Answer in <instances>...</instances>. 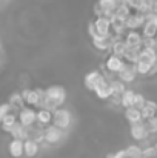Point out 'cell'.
Here are the masks:
<instances>
[{
	"mask_svg": "<svg viewBox=\"0 0 157 158\" xmlns=\"http://www.w3.org/2000/svg\"><path fill=\"white\" fill-rule=\"evenodd\" d=\"M128 158H142V148L139 144H129L125 149Z\"/></svg>",
	"mask_w": 157,
	"mask_h": 158,
	"instance_id": "32",
	"label": "cell"
},
{
	"mask_svg": "<svg viewBox=\"0 0 157 158\" xmlns=\"http://www.w3.org/2000/svg\"><path fill=\"white\" fill-rule=\"evenodd\" d=\"M142 34L139 31H126L123 34V42L126 45V48H134V49H140L142 48Z\"/></svg>",
	"mask_w": 157,
	"mask_h": 158,
	"instance_id": "7",
	"label": "cell"
},
{
	"mask_svg": "<svg viewBox=\"0 0 157 158\" xmlns=\"http://www.w3.org/2000/svg\"><path fill=\"white\" fill-rule=\"evenodd\" d=\"M145 102H146L145 95H143V94H139V92H136V94H134V100H133V107L142 109V107H143V105H145Z\"/></svg>",
	"mask_w": 157,
	"mask_h": 158,
	"instance_id": "36",
	"label": "cell"
},
{
	"mask_svg": "<svg viewBox=\"0 0 157 158\" xmlns=\"http://www.w3.org/2000/svg\"><path fill=\"white\" fill-rule=\"evenodd\" d=\"M119 75V80L123 81V83H133L137 77V71H136V64H129V63H125V66L122 68V71L117 74Z\"/></svg>",
	"mask_w": 157,
	"mask_h": 158,
	"instance_id": "10",
	"label": "cell"
},
{
	"mask_svg": "<svg viewBox=\"0 0 157 158\" xmlns=\"http://www.w3.org/2000/svg\"><path fill=\"white\" fill-rule=\"evenodd\" d=\"M122 3V0H99L97 2V5L102 8V11H103V15L105 17H108V19H111L112 15H114V9L117 8V5H120Z\"/></svg>",
	"mask_w": 157,
	"mask_h": 158,
	"instance_id": "13",
	"label": "cell"
},
{
	"mask_svg": "<svg viewBox=\"0 0 157 158\" xmlns=\"http://www.w3.org/2000/svg\"><path fill=\"white\" fill-rule=\"evenodd\" d=\"M8 152L12 158H22L23 157V140L12 138L8 143Z\"/></svg>",
	"mask_w": 157,
	"mask_h": 158,
	"instance_id": "14",
	"label": "cell"
},
{
	"mask_svg": "<svg viewBox=\"0 0 157 158\" xmlns=\"http://www.w3.org/2000/svg\"><path fill=\"white\" fill-rule=\"evenodd\" d=\"M139 51L140 49H134V48H126V51L123 54V61L129 63V64H136L139 61Z\"/></svg>",
	"mask_w": 157,
	"mask_h": 158,
	"instance_id": "25",
	"label": "cell"
},
{
	"mask_svg": "<svg viewBox=\"0 0 157 158\" xmlns=\"http://www.w3.org/2000/svg\"><path fill=\"white\" fill-rule=\"evenodd\" d=\"M8 103L11 105V107H23V106H25V102H23L20 92H14V94L9 97V102H8Z\"/></svg>",
	"mask_w": 157,
	"mask_h": 158,
	"instance_id": "33",
	"label": "cell"
},
{
	"mask_svg": "<svg viewBox=\"0 0 157 158\" xmlns=\"http://www.w3.org/2000/svg\"><path fill=\"white\" fill-rule=\"evenodd\" d=\"M63 137V131L54 124H48L46 129H43V141L50 143V144H55L62 140Z\"/></svg>",
	"mask_w": 157,
	"mask_h": 158,
	"instance_id": "6",
	"label": "cell"
},
{
	"mask_svg": "<svg viewBox=\"0 0 157 158\" xmlns=\"http://www.w3.org/2000/svg\"><path fill=\"white\" fill-rule=\"evenodd\" d=\"M66 102V91L63 86H50L46 91H45V95L40 102L42 109H48V110H54L55 107H60V106L65 105Z\"/></svg>",
	"mask_w": 157,
	"mask_h": 158,
	"instance_id": "1",
	"label": "cell"
},
{
	"mask_svg": "<svg viewBox=\"0 0 157 158\" xmlns=\"http://www.w3.org/2000/svg\"><path fill=\"white\" fill-rule=\"evenodd\" d=\"M39 143L33 138H26L23 140V155H26L28 158H34L37 154H39Z\"/></svg>",
	"mask_w": 157,
	"mask_h": 158,
	"instance_id": "15",
	"label": "cell"
},
{
	"mask_svg": "<svg viewBox=\"0 0 157 158\" xmlns=\"http://www.w3.org/2000/svg\"><path fill=\"white\" fill-rule=\"evenodd\" d=\"M122 3H125V5H126V6H129L131 9L137 11V9H139V6L142 5V0H122Z\"/></svg>",
	"mask_w": 157,
	"mask_h": 158,
	"instance_id": "39",
	"label": "cell"
},
{
	"mask_svg": "<svg viewBox=\"0 0 157 158\" xmlns=\"http://www.w3.org/2000/svg\"><path fill=\"white\" fill-rule=\"evenodd\" d=\"M96 95H97V98L99 100H108L109 97H111V88H109V81L105 78L103 75L100 77V80L97 81V85H96V88H94V91H93Z\"/></svg>",
	"mask_w": 157,
	"mask_h": 158,
	"instance_id": "9",
	"label": "cell"
},
{
	"mask_svg": "<svg viewBox=\"0 0 157 158\" xmlns=\"http://www.w3.org/2000/svg\"><path fill=\"white\" fill-rule=\"evenodd\" d=\"M109 22H111V34H116V35H122V37H123V34L126 32L125 20L117 19L116 15H112V17L109 19Z\"/></svg>",
	"mask_w": 157,
	"mask_h": 158,
	"instance_id": "19",
	"label": "cell"
},
{
	"mask_svg": "<svg viewBox=\"0 0 157 158\" xmlns=\"http://www.w3.org/2000/svg\"><path fill=\"white\" fill-rule=\"evenodd\" d=\"M129 135L134 141H145L148 137H150V132L146 129V124H145V120L143 121H139V123H133L129 124Z\"/></svg>",
	"mask_w": 157,
	"mask_h": 158,
	"instance_id": "4",
	"label": "cell"
},
{
	"mask_svg": "<svg viewBox=\"0 0 157 158\" xmlns=\"http://www.w3.org/2000/svg\"><path fill=\"white\" fill-rule=\"evenodd\" d=\"M134 91L133 89H125L120 94V106L123 107H131L133 106V100H134Z\"/></svg>",
	"mask_w": 157,
	"mask_h": 158,
	"instance_id": "26",
	"label": "cell"
},
{
	"mask_svg": "<svg viewBox=\"0 0 157 158\" xmlns=\"http://www.w3.org/2000/svg\"><path fill=\"white\" fill-rule=\"evenodd\" d=\"M154 151H156V157H157V143L154 144Z\"/></svg>",
	"mask_w": 157,
	"mask_h": 158,
	"instance_id": "45",
	"label": "cell"
},
{
	"mask_svg": "<svg viewBox=\"0 0 157 158\" xmlns=\"http://www.w3.org/2000/svg\"><path fill=\"white\" fill-rule=\"evenodd\" d=\"M151 11L157 14V0H154V5H153V9H151Z\"/></svg>",
	"mask_w": 157,
	"mask_h": 158,
	"instance_id": "43",
	"label": "cell"
},
{
	"mask_svg": "<svg viewBox=\"0 0 157 158\" xmlns=\"http://www.w3.org/2000/svg\"><path fill=\"white\" fill-rule=\"evenodd\" d=\"M156 40H157V35H156Z\"/></svg>",
	"mask_w": 157,
	"mask_h": 158,
	"instance_id": "46",
	"label": "cell"
},
{
	"mask_svg": "<svg viewBox=\"0 0 157 158\" xmlns=\"http://www.w3.org/2000/svg\"><path fill=\"white\" fill-rule=\"evenodd\" d=\"M15 123H17V117H15L14 114H11V112H9V114H8V115H6V117L2 120V121H0L2 129H3L5 132H8V134L11 132V129L14 127V124H15Z\"/></svg>",
	"mask_w": 157,
	"mask_h": 158,
	"instance_id": "27",
	"label": "cell"
},
{
	"mask_svg": "<svg viewBox=\"0 0 157 158\" xmlns=\"http://www.w3.org/2000/svg\"><path fill=\"white\" fill-rule=\"evenodd\" d=\"M37 117V112L34 110V109H31V107H22L20 109V112H19V117H17V121L22 124V126H25V127H33V124H36V118Z\"/></svg>",
	"mask_w": 157,
	"mask_h": 158,
	"instance_id": "5",
	"label": "cell"
},
{
	"mask_svg": "<svg viewBox=\"0 0 157 158\" xmlns=\"http://www.w3.org/2000/svg\"><path fill=\"white\" fill-rule=\"evenodd\" d=\"M151 68H153V66H151L150 63L142 61V60H139V61L136 63V71H137V75H150Z\"/></svg>",
	"mask_w": 157,
	"mask_h": 158,
	"instance_id": "31",
	"label": "cell"
},
{
	"mask_svg": "<svg viewBox=\"0 0 157 158\" xmlns=\"http://www.w3.org/2000/svg\"><path fill=\"white\" fill-rule=\"evenodd\" d=\"M125 51H126V45H125L123 39L116 40V42L111 45V52L114 54V55H117V57H123Z\"/></svg>",
	"mask_w": 157,
	"mask_h": 158,
	"instance_id": "28",
	"label": "cell"
},
{
	"mask_svg": "<svg viewBox=\"0 0 157 158\" xmlns=\"http://www.w3.org/2000/svg\"><path fill=\"white\" fill-rule=\"evenodd\" d=\"M36 123H39L40 126H48L51 124V120H52V112L48 110V109H40L37 110V117H36Z\"/></svg>",
	"mask_w": 157,
	"mask_h": 158,
	"instance_id": "23",
	"label": "cell"
},
{
	"mask_svg": "<svg viewBox=\"0 0 157 158\" xmlns=\"http://www.w3.org/2000/svg\"><path fill=\"white\" fill-rule=\"evenodd\" d=\"M88 34H89V37H91V39L97 35V31H96V28H94V23H93V22L88 25Z\"/></svg>",
	"mask_w": 157,
	"mask_h": 158,
	"instance_id": "40",
	"label": "cell"
},
{
	"mask_svg": "<svg viewBox=\"0 0 157 158\" xmlns=\"http://www.w3.org/2000/svg\"><path fill=\"white\" fill-rule=\"evenodd\" d=\"M125 118L128 120L129 124H133V123H139V121H143L140 109L133 107V106H131V107H125Z\"/></svg>",
	"mask_w": 157,
	"mask_h": 158,
	"instance_id": "20",
	"label": "cell"
},
{
	"mask_svg": "<svg viewBox=\"0 0 157 158\" xmlns=\"http://www.w3.org/2000/svg\"><path fill=\"white\" fill-rule=\"evenodd\" d=\"M94 14H96V17H100V15H103V11H102V8L96 3L94 5Z\"/></svg>",
	"mask_w": 157,
	"mask_h": 158,
	"instance_id": "42",
	"label": "cell"
},
{
	"mask_svg": "<svg viewBox=\"0 0 157 158\" xmlns=\"http://www.w3.org/2000/svg\"><path fill=\"white\" fill-rule=\"evenodd\" d=\"M109 88H111V95H120V94L126 89L125 83L120 81V80H112V81H109Z\"/></svg>",
	"mask_w": 157,
	"mask_h": 158,
	"instance_id": "30",
	"label": "cell"
},
{
	"mask_svg": "<svg viewBox=\"0 0 157 158\" xmlns=\"http://www.w3.org/2000/svg\"><path fill=\"white\" fill-rule=\"evenodd\" d=\"M93 23H94V28H96V31H97V35H105V37L111 35V22H109L108 17L100 15V17H97Z\"/></svg>",
	"mask_w": 157,
	"mask_h": 158,
	"instance_id": "11",
	"label": "cell"
},
{
	"mask_svg": "<svg viewBox=\"0 0 157 158\" xmlns=\"http://www.w3.org/2000/svg\"><path fill=\"white\" fill-rule=\"evenodd\" d=\"M114 157V154H112V152H109V154H106V157L105 158H112Z\"/></svg>",
	"mask_w": 157,
	"mask_h": 158,
	"instance_id": "44",
	"label": "cell"
},
{
	"mask_svg": "<svg viewBox=\"0 0 157 158\" xmlns=\"http://www.w3.org/2000/svg\"><path fill=\"white\" fill-rule=\"evenodd\" d=\"M157 35V26L153 22H145L142 26V37L143 39H154Z\"/></svg>",
	"mask_w": 157,
	"mask_h": 158,
	"instance_id": "24",
	"label": "cell"
},
{
	"mask_svg": "<svg viewBox=\"0 0 157 158\" xmlns=\"http://www.w3.org/2000/svg\"><path fill=\"white\" fill-rule=\"evenodd\" d=\"M100 77H102V74H100V71H91V72H88L86 75H85V78H83V85H85V88L88 89V91H94V88H96V85H97V81L100 80Z\"/></svg>",
	"mask_w": 157,
	"mask_h": 158,
	"instance_id": "18",
	"label": "cell"
},
{
	"mask_svg": "<svg viewBox=\"0 0 157 158\" xmlns=\"http://www.w3.org/2000/svg\"><path fill=\"white\" fill-rule=\"evenodd\" d=\"M129 14H131V8L126 6L125 3L117 5V8L114 9V15H116L117 19H122V20H126V17H128Z\"/></svg>",
	"mask_w": 157,
	"mask_h": 158,
	"instance_id": "29",
	"label": "cell"
},
{
	"mask_svg": "<svg viewBox=\"0 0 157 158\" xmlns=\"http://www.w3.org/2000/svg\"><path fill=\"white\" fill-rule=\"evenodd\" d=\"M156 25H157V22H156Z\"/></svg>",
	"mask_w": 157,
	"mask_h": 158,
	"instance_id": "47",
	"label": "cell"
},
{
	"mask_svg": "<svg viewBox=\"0 0 157 158\" xmlns=\"http://www.w3.org/2000/svg\"><path fill=\"white\" fill-rule=\"evenodd\" d=\"M93 40V46L97 49V51H109L111 49V35L105 37V35H96L91 39Z\"/></svg>",
	"mask_w": 157,
	"mask_h": 158,
	"instance_id": "17",
	"label": "cell"
},
{
	"mask_svg": "<svg viewBox=\"0 0 157 158\" xmlns=\"http://www.w3.org/2000/svg\"><path fill=\"white\" fill-rule=\"evenodd\" d=\"M11 112V105L9 103H2L0 105V121Z\"/></svg>",
	"mask_w": 157,
	"mask_h": 158,
	"instance_id": "38",
	"label": "cell"
},
{
	"mask_svg": "<svg viewBox=\"0 0 157 158\" xmlns=\"http://www.w3.org/2000/svg\"><path fill=\"white\" fill-rule=\"evenodd\" d=\"M112 158H128V155H126L125 149H122V151H117V152L114 154V157Z\"/></svg>",
	"mask_w": 157,
	"mask_h": 158,
	"instance_id": "41",
	"label": "cell"
},
{
	"mask_svg": "<svg viewBox=\"0 0 157 158\" xmlns=\"http://www.w3.org/2000/svg\"><path fill=\"white\" fill-rule=\"evenodd\" d=\"M105 66H106V69H108L109 72H112V74H119V72L122 71V68L125 66V61H123L122 57H117V55L111 54V55L106 58Z\"/></svg>",
	"mask_w": 157,
	"mask_h": 158,
	"instance_id": "12",
	"label": "cell"
},
{
	"mask_svg": "<svg viewBox=\"0 0 157 158\" xmlns=\"http://www.w3.org/2000/svg\"><path fill=\"white\" fill-rule=\"evenodd\" d=\"M145 23V14H140V12H131L126 20H125V26H126V31H137L139 28H142Z\"/></svg>",
	"mask_w": 157,
	"mask_h": 158,
	"instance_id": "8",
	"label": "cell"
},
{
	"mask_svg": "<svg viewBox=\"0 0 157 158\" xmlns=\"http://www.w3.org/2000/svg\"><path fill=\"white\" fill-rule=\"evenodd\" d=\"M139 60L146 61L151 66H154L157 63V49H153V48H140V51H139Z\"/></svg>",
	"mask_w": 157,
	"mask_h": 158,
	"instance_id": "16",
	"label": "cell"
},
{
	"mask_svg": "<svg viewBox=\"0 0 157 158\" xmlns=\"http://www.w3.org/2000/svg\"><path fill=\"white\" fill-rule=\"evenodd\" d=\"M20 95L28 106H40V102L45 95V91H42V89H23L20 92Z\"/></svg>",
	"mask_w": 157,
	"mask_h": 158,
	"instance_id": "3",
	"label": "cell"
},
{
	"mask_svg": "<svg viewBox=\"0 0 157 158\" xmlns=\"http://www.w3.org/2000/svg\"><path fill=\"white\" fill-rule=\"evenodd\" d=\"M153 5H154V0H142V5L139 6V9L136 12H140V14H146L153 9Z\"/></svg>",
	"mask_w": 157,
	"mask_h": 158,
	"instance_id": "35",
	"label": "cell"
},
{
	"mask_svg": "<svg viewBox=\"0 0 157 158\" xmlns=\"http://www.w3.org/2000/svg\"><path fill=\"white\" fill-rule=\"evenodd\" d=\"M145 124H146V129H148L150 135L157 134V115L151 117V118H148V120H145Z\"/></svg>",
	"mask_w": 157,
	"mask_h": 158,
	"instance_id": "34",
	"label": "cell"
},
{
	"mask_svg": "<svg viewBox=\"0 0 157 158\" xmlns=\"http://www.w3.org/2000/svg\"><path fill=\"white\" fill-rule=\"evenodd\" d=\"M71 120H72V117H71V112H69L68 109L55 107V109L52 110L51 123L54 126L60 127L62 131H65V129H68V127L71 126Z\"/></svg>",
	"mask_w": 157,
	"mask_h": 158,
	"instance_id": "2",
	"label": "cell"
},
{
	"mask_svg": "<svg viewBox=\"0 0 157 158\" xmlns=\"http://www.w3.org/2000/svg\"><path fill=\"white\" fill-rule=\"evenodd\" d=\"M140 112H142V118L143 120H148V118L154 117V115H157V103L153 102V100H146L143 107L140 109Z\"/></svg>",
	"mask_w": 157,
	"mask_h": 158,
	"instance_id": "22",
	"label": "cell"
},
{
	"mask_svg": "<svg viewBox=\"0 0 157 158\" xmlns=\"http://www.w3.org/2000/svg\"><path fill=\"white\" fill-rule=\"evenodd\" d=\"M142 158H157L154 146H146L142 149Z\"/></svg>",
	"mask_w": 157,
	"mask_h": 158,
	"instance_id": "37",
	"label": "cell"
},
{
	"mask_svg": "<svg viewBox=\"0 0 157 158\" xmlns=\"http://www.w3.org/2000/svg\"><path fill=\"white\" fill-rule=\"evenodd\" d=\"M11 135H12V138H19V140H26V138H29V127H25V126H22L19 121L14 124V127L11 129V132H9Z\"/></svg>",
	"mask_w": 157,
	"mask_h": 158,
	"instance_id": "21",
	"label": "cell"
}]
</instances>
